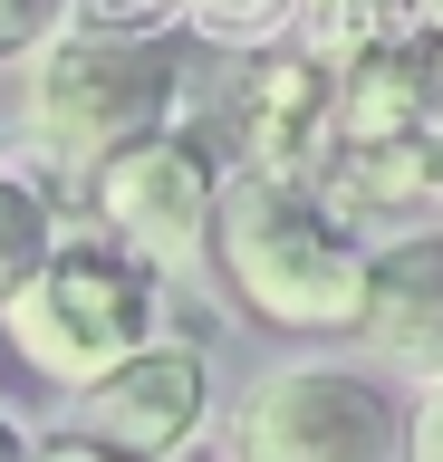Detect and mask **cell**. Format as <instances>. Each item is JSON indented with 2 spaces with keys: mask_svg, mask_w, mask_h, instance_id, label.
Listing matches in <instances>:
<instances>
[{
  "mask_svg": "<svg viewBox=\"0 0 443 462\" xmlns=\"http://www.w3.org/2000/svg\"><path fill=\"white\" fill-rule=\"evenodd\" d=\"M366 231L318 193V173H270V164H222L203 260L222 270L241 318L290 328V337H356L366 299Z\"/></svg>",
  "mask_w": 443,
  "mask_h": 462,
  "instance_id": "obj_1",
  "label": "cell"
},
{
  "mask_svg": "<svg viewBox=\"0 0 443 462\" xmlns=\"http://www.w3.org/2000/svg\"><path fill=\"white\" fill-rule=\"evenodd\" d=\"M183 106V58L174 39H106V29H49L20 78V116L49 164L88 173L116 144L174 125Z\"/></svg>",
  "mask_w": 443,
  "mask_h": 462,
  "instance_id": "obj_2",
  "label": "cell"
},
{
  "mask_svg": "<svg viewBox=\"0 0 443 462\" xmlns=\"http://www.w3.org/2000/svg\"><path fill=\"white\" fill-rule=\"evenodd\" d=\"M0 328H10V346L39 375L88 385L97 366H116L125 346L164 337L174 318H164V270H145L106 231H59V251L0 299Z\"/></svg>",
  "mask_w": 443,
  "mask_h": 462,
  "instance_id": "obj_3",
  "label": "cell"
},
{
  "mask_svg": "<svg viewBox=\"0 0 443 462\" xmlns=\"http://www.w3.org/2000/svg\"><path fill=\"white\" fill-rule=\"evenodd\" d=\"M232 462H405V395L347 356H290L232 404Z\"/></svg>",
  "mask_w": 443,
  "mask_h": 462,
  "instance_id": "obj_4",
  "label": "cell"
},
{
  "mask_svg": "<svg viewBox=\"0 0 443 462\" xmlns=\"http://www.w3.org/2000/svg\"><path fill=\"white\" fill-rule=\"evenodd\" d=\"M88 183V212L106 241L145 260V270H193L203 260V231H212V193H222V164H212L203 135H183V125H154V135L116 144L106 164L78 173Z\"/></svg>",
  "mask_w": 443,
  "mask_h": 462,
  "instance_id": "obj_5",
  "label": "cell"
},
{
  "mask_svg": "<svg viewBox=\"0 0 443 462\" xmlns=\"http://www.w3.org/2000/svg\"><path fill=\"white\" fill-rule=\"evenodd\" d=\"M212 424V356L193 337H145L116 366H97L88 385H68V433H88L125 462H174L193 453Z\"/></svg>",
  "mask_w": 443,
  "mask_h": 462,
  "instance_id": "obj_6",
  "label": "cell"
},
{
  "mask_svg": "<svg viewBox=\"0 0 443 462\" xmlns=\"http://www.w3.org/2000/svg\"><path fill=\"white\" fill-rule=\"evenodd\" d=\"M356 337H366L376 375H405V385L443 375V231H395L366 251Z\"/></svg>",
  "mask_w": 443,
  "mask_h": 462,
  "instance_id": "obj_7",
  "label": "cell"
},
{
  "mask_svg": "<svg viewBox=\"0 0 443 462\" xmlns=\"http://www.w3.org/2000/svg\"><path fill=\"white\" fill-rule=\"evenodd\" d=\"M328 116H337V97H328V68L309 49H251L232 78V154L241 164H270V173H318L328 154Z\"/></svg>",
  "mask_w": 443,
  "mask_h": 462,
  "instance_id": "obj_8",
  "label": "cell"
},
{
  "mask_svg": "<svg viewBox=\"0 0 443 462\" xmlns=\"http://www.w3.org/2000/svg\"><path fill=\"white\" fill-rule=\"evenodd\" d=\"M49 251H59V202H49V183L0 164V299L30 280Z\"/></svg>",
  "mask_w": 443,
  "mask_h": 462,
  "instance_id": "obj_9",
  "label": "cell"
},
{
  "mask_svg": "<svg viewBox=\"0 0 443 462\" xmlns=\"http://www.w3.org/2000/svg\"><path fill=\"white\" fill-rule=\"evenodd\" d=\"M290 29L309 39V58H318V68H337V58H356L366 39L405 29V0H299Z\"/></svg>",
  "mask_w": 443,
  "mask_h": 462,
  "instance_id": "obj_10",
  "label": "cell"
},
{
  "mask_svg": "<svg viewBox=\"0 0 443 462\" xmlns=\"http://www.w3.org/2000/svg\"><path fill=\"white\" fill-rule=\"evenodd\" d=\"M68 29H106V39H174V0H68Z\"/></svg>",
  "mask_w": 443,
  "mask_h": 462,
  "instance_id": "obj_11",
  "label": "cell"
},
{
  "mask_svg": "<svg viewBox=\"0 0 443 462\" xmlns=\"http://www.w3.org/2000/svg\"><path fill=\"white\" fill-rule=\"evenodd\" d=\"M49 29H68V0H0V58H30Z\"/></svg>",
  "mask_w": 443,
  "mask_h": 462,
  "instance_id": "obj_12",
  "label": "cell"
},
{
  "mask_svg": "<svg viewBox=\"0 0 443 462\" xmlns=\"http://www.w3.org/2000/svg\"><path fill=\"white\" fill-rule=\"evenodd\" d=\"M405 462H443V375L414 385V404H405Z\"/></svg>",
  "mask_w": 443,
  "mask_h": 462,
  "instance_id": "obj_13",
  "label": "cell"
},
{
  "mask_svg": "<svg viewBox=\"0 0 443 462\" xmlns=\"http://www.w3.org/2000/svg\"><path fill=\"white\" fill-rule=\"evenodd\" d=\"M30 462H125V453H106L88 433H49V443H30Z\"/></svg>",
  "mask_w": 443,
  "mask_h": 462,
  "instance_id": "obj_14",
  "label": "cell"
},
{
  "mask_svg": "<svg viewBox=\"0 0 443 462\" xmlns=\"http://www.w3.org/2000/svg\"><path fill=\"white\" fill-rule=\"evenodd\" d=\"M30 443H39V433L20 424V414H10V404H0V462H30Z\"/></svg>",
  "mask_w": 443,
  "mask_h": 462,
  "instance_id": "obj_15",
  "label": "cell"
},
{
  "mask_svg": "<svg viewBox=\"0 0 443 462\" xmlns=\"http://www.w3.org/2000/svg\"><path fill=\"white\" fill-rule=\"evenodd\" d=\"M405 20H414V29H434V39H443V0H405Z\"/></svg>",
  "mask_w": 443,
  "mask_h": 462,
  "instance_id": "obj_16",
  "label": "cell"
}]
</instances>
